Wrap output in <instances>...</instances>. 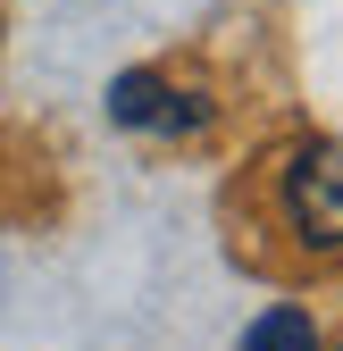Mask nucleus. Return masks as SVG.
I'll list each match as a JSON object with an SVG mask.
<instances>
[{"mask_svg":"<svg viewBox=\"0 0 343 351\" xmlns=\"http://www.w3.org/2000/svg\"><path fill=\"white\" fill-rule=\"evenodd\" d=\"M285 217L310 251H343V151L302 143L285 159Z\"/></svg>","mask_w":343,"mask_h":351,"instance_id":"f257e3e1","label":"nucleus"},{"mask_svg":"<svg viewBox=\"0 0 343 351\" xmlns=\"http://www.w3.org/2000/svg\"><path fill=\"white\" fill-rule=\"evenodd\" d=\"M109 117L126 125V134H201V125H209V101L176 93V84L151 75V67H126L109 84Z\"/></svg>","mask_w":343,"mask_h":351,"instance_id":"f03ea898","label":"nucleus"},{"mask_svg":"<svg viewBox=\"0 0 343 351\" xmlns=\"http://www.w3.org/2000/svg\"><path fill=\"white\" fill-rule=\"evenodd\" d=\"M235 351H318V326H310V310H260Z\"/></svg>","mask_w":343,"mask_h":351,"instance_id":"7ed1b4c3","label":"nucleus"}]
</instances>
